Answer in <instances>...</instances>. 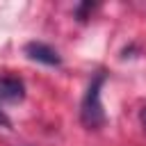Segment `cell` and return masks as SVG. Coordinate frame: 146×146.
<instances>
[{
	"label": "cell",
	"instance_id": "6da1fadb",
	"mask_svg": "<svg viewBox=\"0 0 146 146\" xmlns=\"http://www.w3.org/2000/svg\"><path fill=\"white\" fill-rule=\"evenodd\" d=\"M103 84H105V73L98 71L89 87H87V94L80 103V121L84 128L89 130H98L105 125L107 116H105V110H103V103H100V91H103Z\"/></svg>",
	"mask_w": 146,
	"mask_h": 146
},
{
	"label": "cell",
	"instance_id": "277c9868",
	"mask_svg": "<svg viewBox=\"0 0 146 146\" xmlns=\"http://www.w3.org/2000/svg\"><path fill=\"white\" fill-rule=\"evenodd\" d=\"M0 125H9V119L5 116V112L0 110Z\"/></svg>",
	"mask_w": 146,
	"mask_h": 146
},
{
	"label": "cell",
	"instance_id": "3957f363",
	"mask_svg": "<svg viewBox=\"0 0 146 146\" xmlns=\"http://www.w3.org/2000/svg\"><path fill=\"white\" fill-rule=\"evenodd\" d=\"M25 98V84L21 78L2 75L0 78V110L7 103H21Z\"/></svg>",
	"mask_w": 146,
	"mask_h": 146
},
{
	"label": "cell",
	"instance_id": "7a4b0ae2",
	"mask_svg": "<svg viewBox=\"0 0 146 146\" xmlns=\"http://www.w3.org/2000/svg\"><path fill=\"white\" fill-rule=\"evenodd\" d=\"M25 55L32 62H39V64H46V66H62L59 52L52 46L43 43V41H30V43H25Z\"/></svg>",
	"mask_w": 146,
	"mask_h": 146
},
{
	"label": "cell",
	"instance_id": "5b68a950",
	"mask_svg": "<svg viewBox=\"0 0 146 146\" xmlns=\"http://www.w3.org/2000/svg\"><path fill=\"white\" fill-rule=\"evenodd\" d=\"M141 125H144V128H146V107H144V110H141Z\"/></svg>",
	"mask_w": 146,
	"mask_h": 146
}]
</instances>
